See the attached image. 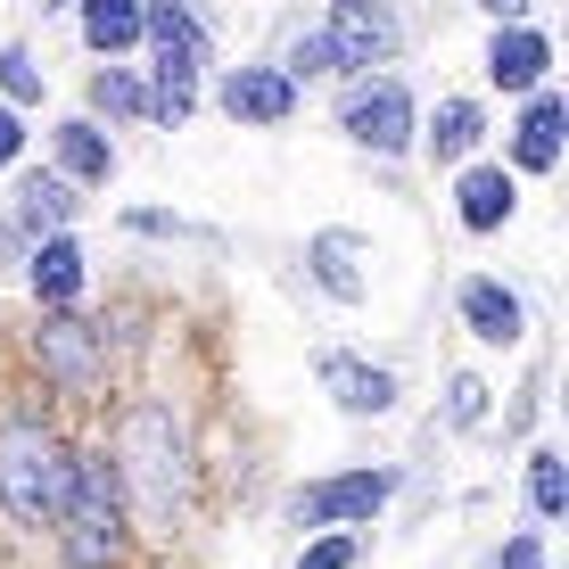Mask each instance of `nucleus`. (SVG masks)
I'll list each match as a JSON object with an SVG mask.
<instances>
[{
	"mask_svg": "<svg viewBox=\"0 0 569 569\" xmlns=\"http://www.w3.org/2000/svg\"><path fill=\"white\" fill-rule=\"evenodd\" d=\"M108 455H116V479H124V512L141 520L149 537H166V528L190 512V429L173 421V405L166 397L124 405Z\"/></svg>",
	"mask_w": 569,
	"mask_h": 569,
	"instance_id": "f257e3e1",
	"label": "nucleus"
},
{
	"mask_svg": "<svg viewBox=\"0 0 569 569\" xmlns=\"http://www.w3.org/2000/svg\"><path fill=\"white\" fill-rule=\"evenodd\" d=\"M50 537H58V553H67V569H116L132 553V512H124V479H116L108 446H74V470H67Z\"/></svg>",
	"mask_w": 569,
	"mask_h": 569,
	"instance_id": "f03ea898",
	"label": "nucleus"
},
{
	"mask_svg": "<svg viewBox=\"0 0 569 569\" xmlns=\"http://www.w3.org/2000/svg\"><path fill=\"white\" fill-rule=\"evenodd\" d=\"M67 470H74V446L42 405H17L0 421V512L9 528H42L58 520V496H67Z\"/></svg>",
	"mask_w": 569,
	"mask_h": 569,
	"instance_id": "7ed1b4c3",
	"label": "nucleus"
},
{
	"mask_svg": "<svg viewBox=\"0 0 569 569\" xmlns=\"http://www.w3.org/2000/svg\"><path fill=\"white\" fill-rule=\"evenodd\" d=\"M141 42H149V124H190L207 74V26L190 0H141Z\"/></svg>",
	"mask_w": 569,
	"mask_h": 569,
	"instance_id": "20e7f679",
	"label": "nucleus"
},
{
	"mask_svg": "<svg viewBox=\"0 0 569 569\" xmlns=\"http://www.w3.org/2000/svg\"><path fill=\"white\" fill-rule=\"evenodd\" d=\"M33 363H42V380L58 397L91 405L108 388V330L83 322L74 306H58V313H42V330H33Z\"/></svg>",
	"mask_w": 569,
	"mask_h": 569,
	"instance_id": "39448f33",
	"label": "nucleus"
},
{
	"mask_svg": "<svg viewBox=\"0 0 569 569\" xmlns=\"http://www.w3.org/2000/svg\"><path fill=\"white\" fill-rule=\"evenodd\" d=\"M339 132L371 157H405L421 141V108H413V91H405L397 74H356V91H347V108H339Z\"/></svg>",
	"mask_w": 569,
	"mask_h": 569,
	"instance_id": "423d86ee",
	"label": "nucleus"
},
{
	"mask_svg": "<svg viewBox=\"0 0 569 569\" xmlns=\"http://www.w3.org/2000/svg\"><path fill=\"white\" fill-rule=\"evenodd\" d=\"M322 50H330V74H371L388 67V58L405 50V17L388 9V0H330L322 26Z\"/></svg>",
	"mask_w": 569,
	"mask_h": 569,
	"instance_id": "0eeeda50",
	"label": "nucleus"
},
{
	"mask_svg": "<svg viewBox=\"0 0 569 569\" xmlns=\"http://www.w3.org/2000/svg\"><path fill=\"white\" fill-rule=\"evenodd\" d=\"M388 496H397V470H339V479H313L289 496V528H363L388 512Z\"/></svg>",
	"mask_w": 569,
	"mask_h": 569,
	"instance_id": "6e6552de",
	"label": "nucleus"
},
{
	"mask_svg": "<svg viewBox=\"0 0 569 569\" xmlns=\"http://www.w3.org/2000/svg\"><path fill=\"white\" fill-rule=\"evenodd\" d=\"M74 207H83V199H74L67 173H26V182H17V199H9V223H0V257L26 264L33 240H50V231L74 223Z\"/></svg>",
	"mask_w": 569,
	"mask_h": 569,
	"instance_id": "1a4fd4ad",
	"label": "nucleus"
},
{
	"mask_svg": "<svg viewBox=\"0 0 569 569\" xmlns=\"http://www.w3.org/2000/svg\"><path fill=\"white\" fill-rule=\"evenodd\" d=\"M313 371H322L330 405H339L347 421H380V413H397V397H405V388H397V371H388V363H356V356H322Z\"/></svg>",
	"mask_w": 569,
	"mask_h": 569,
	"instance_id": "9d476101",
	"label": "nucleus"
},
{
	"mask_svg": "<svg viewBox=\"0 0 569 569\" xmlns=\"http://www.w3.org/2000/svg\"><path fill=\"white\" fill-rule=\"evenodd\" d=\"M455 306H462V330H470L479 347H520V339H528V306H520V289H503L496 272H470Z\"/></svg>",
	"mask_w": 569,
	"mask_h": 569,
	"instance_id": "9b49d317",
	"label": "nucleus"
},
{
	"mask_svg": "<svg viewBox=\"0 0 569 569\" xmlns=\"http://www.w3.org/2000/svg\"><path fill=\"white\" fill-rule=\"evenodd\" d=\"M214 100H223L231 124H289V116H298V83H289L281 67H231Z\"/></svg>",
	"mask_w": 569,
	"mask_h": 569,
	"instance_id": "f8f14e48",
	"label": "nucleus"
},
{
	"mask_svg": "<svg viewBox=\"0 0 569 569\" xmlns=\"http://www.w3.org/2000/svg\"><path fill=\"white\" fill-rule=\"evenodd\" d=\"M83 281H91V272H83V248H74L67 231H50V240L26 248V289L42 298V313L74 306V298H83Z\"/></svg>",
	"mask_w": 569,
	"mask_h": 569,
	"instance_id": "ddd939ff",
	"label": "nucleus"
},
{
	"mask_svg": "<svg viewBox=\"0 0 569 569\" xmlns=\"http://www.w3.org/2000/svg\"><path fill=\"white\" fill-rule=\"evenodd\" d=\"M545 67H553V42L537 26H496V42H487V83L496 91H545Z\"/></svg>",
	"mask_w": 569,
	"mask_h": 569,
	"instance_id": "4468645a",
	"label": "nucleus"
},
{
	"mask_svg": "<svg viewBox=\"0 0 569 569\" xmlns=\"http://www.w3.org/2000/svg\"><path fill=\"white\" fill-rule=\"evenodd\" d=\"M561 132H569V100L561 91H528V116L512 124V166L520 173H553L561 166Z\"/></svg>",
	"mask_w": 569,
	"mask_h": 569,
	"instance_id": "2eb2a0df",
	"label": "nucleus"
},
{
	"mask_svg": "<svg viewBox=\"0 0 569 569\" xmlns=\"http://www.w3.org/2000/svg\"><path fill=\"white\" fill-rule=\"evenodd\" d=\"M306 264H313V281H322V298H339V306H363V298H371V281H363V240H356V231H313V240H306Z\"/></svg>",
	"mask_w": 569,
	"mask_h": 569,
	"instance_id": "dca6fc26",
	"label": "nucleus"
},
{
	"mask_svg": "<svg viewBox=\"0 0 569 569\" xmlns=\"http://www.w3.org/2000/svg\"><path fill=\"white\" fill-rule=\"evenodd\" d=\"M58 173H67L74 190L116 182V141L100 132V116H67V124H58Z\"/></svg>",
	"mask_w": 569,
	"mask_h": 569,
	"instance_id": "f3484780",
	"label": "nucleus"
},
{
	"mask_svg": "<svg viewBox=\"0 0 569 569\" xmlns=\"http://www.w3.org/2000/svg\"><path fill=\"white\" fill-rule=\"evenodd\" d=\"M512 207H520V182L503 166H462V182H455L462 231H503V223H512Z\"/></svg>",
	"mask_w": 569,
	"mask_h": 569,
	"instance_id": "a211bd4d",
	"label": "nucleus"
},
{
	"mask_svg": "<svg viewBox=\"0 0 569 569\" xmlns=\"http://www.w3.org/2000/svg\"><path fill=\"white\" fill-rule=\"evenodd\" d=\"M479 141H487V108H479V100H438V116L421 124V149L438 157V166L479 157Z\"/></svg>",
	"mask_w": 569,
	"mask_h": 569,
	"instance_id": "6ab92c4d",
	"label": "nucleus"
},
{
	"mask_svg": "<svg viewBox=\"0 0 569 569\" xmlns=\"http://www.w3.org/2000/svg\"><path fill=\"white\" fill-rule=\"evenodd\" d=\"M74 17H83V42L100 58H124L141 42V0H74Z\"/></svg>",
	"mask_w": 569,
	"mask_h": 569,
	"instance_id": "aec40b11",
	"label": "nucleus"
},
{
	"mask_svg": "<svg viewBox=\"0 0 569 569\" xmlns=\"http://www.w3.org/2000/svg\"><path fill=\"white\" fill-rule=\"evenodd\" d=\"M528 512H537V520H561L569 512V462L553 455V446L528 455Z\"/></svg>",
	"mask_w": 569,
	"mask_h": 569,
	"instance_id": "412c9836",
	"label": "nucleus"
},
{
	"mask_svg": "<svg viewBox=\"0 0 569 569\" xmlns=\"http://www.w3.org/2000/svg\"><path fill=\"white\" fill-rule=\"evenodd\" d=\"M91 108H100V116H149L141 67H100V74H91Z\"/></svg>",
	"mask_w": 569,
	"mask_h": 569,
	"instance_id": "4be33fe9",
	"label": "nucleus"
},
{
	"mask_svg": "<svg viewBox=\"0 0 569 569\" xmlns=\"http://www.w3.org/2000/svg\"><path fill=\"white\" fill-rule=\"evenodd\" d=\"M0 100L9 108H42V58H33L26 42L0 50Z\"/></svg>",
	"mask_w": 569,
	"mask_h": 569,
	"instance_id": "5701e85b",
	"label": "nucleus"
},
{
	"mask_svg": "<svg viewBox=\"0 0 569 569\" xmlns=\"http://www.w3.org/2000/svg\"><path fill=\"white\" fill-rule=\"evenodd\" d=\"M487 397L496 388L479 371H446V429H487Z\"/></svg>",
	"mask_w": 569,
	"mask_h": 569,
	"instance_id": "b1692460",
	"label": "nucleus"
},
{
	"mask_svg": "<svg viewBox=\"0 0 569 569\" xmlns=\"http://www.w3.org/2000/svg\"><path fill=\"white\" fill-rule=\"evenodd\" d=\"M356 553H363L356 528H322V537H313L306 553H298V569H356Z\"/></svg>",
	"mask_w": 569,
	"mask_h": 569,
	"instance_id": "393cba45",
	"label": "nucleus"
},
{
	"mask_svg": "<svg viewBox=\"0 0 569 569\" xmlns=\"http://www.w3.org/2000/svg\"><path fill=\"white\" fill-rule=\"evenodd\" d=\"M281 74H289V83H313V74H330L322 33H298V42H289V58H281Z\"/></svg>",
	"mask_w": 569,
	"mask_h": 569,
	"instance_id": "a878e982",
	"label": "nucleus"
},
{
	"mask_svg": "<svg viewBox=\"0 0 569 569\" xmlns=\"http://www.w3.org/2000/svg\"><path fill=\"white\" fill-rule=\"evenodd\" d=\"M496 569H545V528H520V537L496 545Z\"/></svg>",
	"mask_w": 569,
	"mask_h": 569,
	"instance_id": "bb28decb",
	"label": "nucleus"
},
{
	"mask_svg": "<svg viewBox=\"0 0 569 569\" xmlns=\"http://www.w3.org/2000/svg\"><path fill=\"white\" fill-rule=\"evenodd\" d=\"M17 149H26V116H17L9 100H0V173L17 166Z\"/></svg>",
	"mask_w": 569,
	"mask_h": 569,
	"instance_id": "cd10ccee",
	"label": "nucleus"
},
{
	"mask_svg": "<svg viewBox=\"0 0 569 569\" xmlns=\"http://www.w3.org/2000/svg\"><path fill=\"white\" fill-rule=\"evenodd\" d=\"M479 9L496 17V26H520V17H528V0H479Z\"/></svg>",
	"mask_w": 569,
	"mask_h": 569,
	"instance_id": "c85d7f7f",
	"label": "nucleus"
},
{
	"mask_svg": "<svg viewBox=\"0 0 569 569\" xmlns=\"http://www.w3.org/2000/svg\"><path fill=\"white\" fill-rule=\"evenodd\" d=\"M42 9H74V0H42Z\"/></svg>",
	"mask_w": 569,
	"mask_h": 569,
	"instance_id": "c756f323",
	"label": "nucleus"
}]
</instances>
